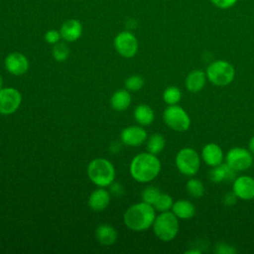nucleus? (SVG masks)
<instances>
[{
	"mask_svg": "<svg viewBox=\"0 0 254 254\" xmlns=\"http://www.w3.org/2000/svg\"><path fill=\"white\" fill-rule=\"evenodd\" d=\"M114 48L116 52L123 58H133L138 52L137 38L129 31H123L114 38Z\"/></svg>",
	"mask_w": 254,
	"mask_h": 254,
	"instance_id": "1a4fd4ad",
	"label": "nucleus"
},
{
	"mask_svg": "<svg viewBox=\"0 0 254 254\" xmlns=\"http://www.w3.org/2000/svg\"><path fill=\"white\" fill-rule=\"evenodd\" d=\"M95 237L99 243L105 246L112 245L117 239V231L108 224H101L95 230Z\"/></svg>",
	"mask_w": 254,
	"mask_h": 254,
	"instance_id": "aec40b11",
	"label": "nucleus"
},
{
	"mask_svg": "<svg viewBox=\"0 0 254 254\" xmlns=\"http://www.w3.org/2000/svg\"><path fill=\"white\" fill-rule=\"evenodd\" d=\"M131 94L127 89H119L115 91L110 99L111 107L117 111L126 110L131 103Z\"/></svg>",
	"mask_w": 254,
	"mask_h": 254,
	"instance_id": "412c9836",
	"label": "nucleus"
},
{
	"mask_svg": "<svg viewBox=\"0 0 254 254\" xmlns=\"http://www.w3.org/2000/svg\"><path fill=\"white\" fill-rule=\"evenodd\" d=\"M160 193H161V191L158 188L149 186L146 189H144V190L142 191V199H143V201L153 205V203L155 202V200L157 199V197L159 196Z\"/></svg>",
	"mask_w": 254,
	"mask_h": 254,
	"instance_id": "cd10ccee",
	"label": "nucleus"
},
{
	"mask_svg": "<svg viewBox=\"0 0 254 254\" xmlns=\"http://www.w3.org/2000/svg\"><path fill=\"white\" fill-rule=\"evenodd\" d=\"M211 3L220 9H228L236 4L238 0H210Z\"/></svg>",
	"mask_w": 254,
	"mask_h": 254,
	"instance_id": "2f4dec72",
	"label": "nucleus"
},
{
	"mask_svg": "<svg viewBox=\"0 0 254 254\" xmlns=\"http://www.w3.org/2000/svg\"><path fill=\"white\" fill-rule=\"evenodd\" d=\"M172 211L179 219H190L195 214V206L190 200L178 199L173 203Z\"/></svg>",
	"mask_w": 254,
	"mask_h": 254,
	"instance_id": "6ab92c4d",
	"label": "nucleus"
},
{
	"mask_svg": "<svg viewBox=\"0 0 254 254\" xmlns=\"http://www.w3.org/2000/svg\"><path fill=\"white\" fill-rule=\"evenodd\" d=\"M111 192L116 194V195H119V194H122L123 193V189L121 188L120 185L118 184H115V183H112L111 185Z\"/></svg>",
	"mask_w": 254,
	"mask_h": 254,
	"instance_id": "72a5a7b5",
	"label": "nucleus"
},
{
	"mask_svg": "<svg viewBox=\"0 0 254 254\" xmlns=\"http://www.w3.org/2000/svg\"><path fill=\"white\" fill-rule=\"evenodd\" d=\"M232 191L236 194L238 199H254V178L246 175L235 178L232 182Z\"/></svg>",
	"mask_w": 254,
	"mask_h": 254,
	"instance_id": "9b49d317",
	"label": "nucleus"
},
{
	"mask_svg": "<svg viewBox=\"0 0 254 254\" xmlns=\"http://www.w3.org/2000/svg\"><path fill=\"white\" fill-rule=\"evenodd\" d=\"M166 145V140L163 137V135L159 133L152 134L147 141V150L149 153H152L154 155L160 154Z\"/></svg>",
	"mask_w": 254,
	"mask_h": 254,
	"instance_id": "5701e85b",
	"label": "nucleus"
},
{
	"mask_svg": "<svg viewBox=\"0 0 254 254\" xmlns=\"http://www.w3.org/2000/svg\"><path fill=\"white\" fill-rule=\"evenodd\" d=\"M161 171V162L152 153L136 155L130 164V174L139 183H149L155 180Z\"/></svg>",
	"mask_w": 254,
	"mask_h": 254,
	"instance_id": "f257e3e1",
	"label": "nucleus"
},
{
	"mask_svg": "<svg viewBox=\"0 0 254 254\" xmlns=\"http://www.w3.org/2000/svg\"><path fill=\"white\" fill-rule=\"evenodd\" d=\"M235 173L236 172L226 163H221L220 165L211 168L209 171V180L215 184L233 182L236 178Z\"/></svg>",
	"mask_w": 254,
	"mask_h": 254,
	"instance_id": "dca6fc26",
	"label": "nucleus"
},
{
	"mask_svg": "<svg viewBox=\"0 0 254 254\" xmlns=\"http://www.w3.org/2000/svg\"><path fill=\"white\" fill-rule=\"evenodd\" d=\"M62 39L65 42H74L78 40L82 34V25L78 20H65L60 29Z\"/></svg>",
	"mask_w": 254,
	"mask_h": 254,
	"instance_id": "2eb2a0df",
	"label": "nucleus"
},
{
	"mask_svg": "<svg viewBox=\"0 0 254 254\" xmlns=\"http://www.w3.org/2000/svg\"><path fill=\"white\" fill-rule=\"evenodd\" d=\"M200 156L198 153L190 147L181 149L176 156L175 164L178 171L186 177H193L200 167Z\"/></svg>",
	"mask_w": 254,
	"mask_h": 254,
	"instance_id": "423d86ee",
	"label": "nucleus"
},
{
	"mask_svg": "<svg viewBox=\"0 0 254 254\" xmlns=\"http://www.w3.org/2000/svg\"><path fill=\"white\" fill-rule=\"evenodd\" d=\"M134 118L139 125L147 126L154 121L155 113L149 105L140 104L134 110Z\"/></svg>",
	"mask_w": 254,
	"mask_h": 254,
	"instance_id": "4be33fe9",
	"label": "nucleus"
},
{
	"mask_svg": "<svg viewBox=\"0 0 254 254\" xmlns=\"http://www.w3.org/2000/svg\"><path fill=\"white\" fill-rule=\"evenodd\" d=\"M206 73L201 69H193L191 70L186 77L185 84L190 92H198L200 91L205 83H206Z\"/></svg>",
	"mask_w": 254,
	"mask_h": 254,
	"instance_id": "f3484780",
	"label": "nucleus"
},
{
	"mask_svg": "<svg viewBox=\"0 0 254 254\" xmlns=\"http://www.w3.org/2000/svg\"><path fill=\"white\" fill-rule=\"evenodd\" d=\"M144 85V78L140 75H131L125 81V87L129 91H138Z\"/></svg>",
	"mask_w": 254,
	"mask_h": 254,
	"instance_id": "c85d7f7f",
	"label": "nucleus"
},
{
	"mask_svg": "<svg viewBox=\"0 0 254 254\" xmlns=\"http://www.w3.org/2000/svg\"><path fill=\"white\" fill-rule=\"evenodd\" d=\"M153 231L158 239L164 242L174 240L180 229L179 218L173 211H163L155 217L153 222Z\"/></svg>",
	"mask_w": 254,
	"mask_h": 254,
	"instance_id": "7ed1b4c3",
	"label": "nucleus"
},
{
	"mask_svg": "<svg viewBox=\"0 0 254 254\" xmlns=\"http://www.w3.org/2000/svg\"><path fill=\"white\" fill-rule=\"evenodd\" d=\"M52 55L57 62H64L69 56V49L65 43L59 42L54 45Z\"/></svg>",
	"mask_w": 254,
	"mask_h": 254,
	"instance_id": "bb28decb",
	"label": "nucleus"
},
{
	"mask_svg": "<svg viewBox=\"0 0 254 254\" xmlns=\"http://www.w3.org/2000/svg\"><path fill=\"white\" fill-rule=\"evenodd\" d=\"M186 254H200L201 251L199 249H189L185 251Z\"/></svg>",
	"mask_w": 254,
	"mask_h": 254,
	"instance_id": "c9c22d12",
	"label": "nucleus"
},
{
	"mask_svg": "<svg viewBox=\"0 0 254 254\" xmlns=\"http://www.w3.org/2000/svg\"><path fill=\"white\" fill-rule=\"evenodd\" d=\"M173 203H174V200L170 194L161 192L157 197V199L155 200V202L153 203V206L155 210L163 212V211L170 210L173 206Z\"/></svg>",
	"mask_w": 254,
	"mask_h": 254,
	"instance_id": "a878e982",
	"label": "nucleus"
},
{
	"mask_svg": "<svg viewBox=\"0 0 254 254\" xmlns=\"http://www.w3.org/2000/svg\"><path fill=\"white\" fill-rule=\"evenodd\" d=\"M61 39H62V36H61L60 31L55 30V29L49 30L45 34V40L50 45H55V44L59 43Z\"/></svg>",
	"mask_w": 254,
	"mask_h": 254,
	"instance_id": "7c9ffc66",
	"label": "nucleus"
},
{
	"mask_svg": "<svg viewBox=\"0 0 254 254\" xmlns=\"http://www.w3.org/2000/svg\"><path fill=\"white\" fill-rule=\"evenodd\" d=\"M213 251L216 254H235L237 252V250L233 246H231L227 243H224V242L217 243L215 245Z\"/></svg>",
	"mask_w": 254,
	"mask_h": 254,
	"instance_id": "c756f323",
	"label": "nucleus"
},
{
	"mask_svg": "<svg viewBox=\"0 0 254 254\" xmlns=\"http://www.w3.org/2000/svg\"><path fill=\"white\" fill-rule=\"evenodd\" d=\"M224 160L235 172H243L252 166L253 154L243 147H234L227 151Z\"/></svg>",
	"mask_w": 254,
	"mask_h": 254,
	"instance_id": "6e6552de",
	"label": "nucleus"
},
{
	"mask_svg": "<svg viewBox=\"0 0 254 254\" xmlns=\"http://www.w3.org/2000/svg\"><path fill=\"white\" fill-rule=\"evenodd\" d=\"M207 79L215 86H226L235 77V68L227 61L217 60L208 64L206 68Z\"/></svg>",
	"mask_w": 254,
	"mask_h": 254,
	"instance_id": "39448f33",
	"label": "nucleus"
},
{
	"mask_svg": "<svg viewBox=\"0 0 254 254\" xmlns=\"http://www.w3.org/2000/svg\"><path fill=\"white\" fill-rule=\"evenodd\" d=\"M182 99V91L178 86H168L163 92V100L168 105L178 104Z\"/></svg>",
	"mask_w": 254,
	"mask_h": 254,
	"instance_id": "b1692460",
	"label": "nucleus"
},
{
	"mask_svg": "<svg viewBox=\"0 0 254 254\" xmlns=\"http://www.w3.org/2000/svg\"><path fill=\"white\" fill-rule=\"evenodd\" d=\"M201 160L209 167H215L223 163L224 155L222 148L215 143H208L201 149Z\"/></svg>",
	"mask_w": 254,
	"mask_h": 254,
	"instance_id": "4468645a",
	"label": "nucleus"
},
{
	"mask_svg": "<svg viewBox=\"0 0 254 254\" xmlns=\"http://www.w3.org/2000/svg\"><path fill=\"white\" fill-rule=\"evenodd\" d=\"M120 138L124 145L137 147L146 141L147 132L141 126H129L122 130Z\"/></svg>",
	"mask_w": 254,
	"mask_h": 254,
	"instance_id": "ddd939ff",
	"label": "nucleus"
},
{
	"mask_svg": "<svg viewBox=\"0 0 254 254\" xmlns=\"http://www.w3.org/2000/svg\"><path fill=\"white\" fill-rule=\"evenodd\" d=\"M237 199H238V197L236 196V194H235L233 191L225 193V194L223 195V197H222L223 203H224L225 205H227V206H232V205H234V204L236 203Z\"/></svg>",
	"mask_w": 254,
	"mask_h": 254,
	"instance_id": "473e14b6",
	"label": "nucleus"
},
{
	"mask_svg": "<svg viewBox=\"0 0 254 254\" xmlns=\"http://www.w3.org/2000/svg\"><path fill=\"white\" fill-rule=\"evenodd\" d=\"M87 176L94 185L104 188L114 182L115 169L108 160L96 158L88 164Z\"/></svg>",
	"mask_w": 254,
	"mask_h": 254,
	"instance_id": "20e7f679",
	"label": "nucleus"
},
{
	"mask_svg": "<svg viewBox=\"0 0 254 254\" xmlns=\"http://www.w3.org/2000/svg\"><path fill=\"white\" fill-rule=\"evenodd\" d=\"M110 201V194L104 189H97L91 192L88 197V205L94 211L105 209Z\"/></svg>",
	"mask_w": 254,
	"mask_h": 254,
	"instance_id": "a211bd4d",
	"label": "nucleus"
},
{
	"mask_svg": "<svg viewBox=\"0 0 254 254\" xmlns=\"http://www.w3.org/2000/svg\"><path fill=\"white\" fill-rule=\"evenodd\" d=\"M186 189L188 193L192 197H201L204 194V186L202 182L198 179L191 178L187 182Z\"/></svg>",
	"mask_w": 254,
	"mask_h": 254,
	"instance_id": "393cba45",
	"label": "nucleus"
},
{
	"mask_svg": "<svg viewBox=\"0 0 254 254\" xmlns=\"http://www.w3.org/2000/svg\"><path fill=\"white\" fill-rule=\"evenodd\" d=\"M22 95L20 91L13 87L0 88V114H13L20 107Z\"/></svg>",
	"mask_w": 254,
	"mask_h": 254,
	"instance_id": "9d476101",
	"label": "nucleus"
},
{
	"mask_svg": "<svg viewBox=\"0 0 254 254\" xmlns=\"http://www.w3.org/2000/svg\"><path fill=\"white\" fill-rule=\"evenodd\" d=\"M248 150L254 155V136L251 137L248 142Z\"/></svg>",
	"mask_w": 254,
	"mask_h": 254,
	"instance_id": "f704fd0d",
	"label": "nucleus"
},
{
	"mask_svg": "<svg viewBox=\"0 0 254 254\" xmlns=\"http://www.w3.org/2000/svg\"><path fill=\"white\" fill-rule=\"evenodd\" d=\"M163 119L166 125L177 132H185L190 126V117L181 106L169 105L163 112Z\"/></svg>",
	"mask_w": 254,
	"mask_h": 254,
	"instance_id": "0eeeda50",
	"label": "nucleus"
},
{
	"mask_svg": "<svg viewBox=\"0 0 254 254\" xmlns=\"http://www.w3.org/2000/svg\"><path fill=\"white\" fill-rule=\"evenodd\" d=\"M3 87V78H2V76L0 75V88H2Z\"/></svg>",
	"mask_w": 254,
	"mask_h": 254,
	"instance_id": "e433bc0d",
	"label": "nucleus"
},
{
	"mask_svg": "<svg viewBox=\"0 0 254 254\" xmlns=\"http://www.w3.org/2000/svg\"><path fill=\"white\" fill-rule=\"evenodd\" d=\"M156 210L152 204L145 201L131 205L124 213L125 225L133 231H145L153 225Z\"/></svg>",
	"mask_w": 254,
	"mask_h": 254,
	"instance_id": "f03ea898",
	"label": "nucleus"
},
{
	"mask_svg": "<svg viewBox=\"0 0 254 254\" xmlns=\"http://www.w3.org/2000/svg\"><path fill=\"white\" fill-rule=\"evenodd\" d=\"M7 71L13 75H22L29 69V61L21 53L13 52L7 55L4 62Z\"/></svg>",
	"mask_w": 254,
	"mask_h": 254,
	"instance_id": "f8f14e48",
	"label": "nucleus"
}]
</instances>
